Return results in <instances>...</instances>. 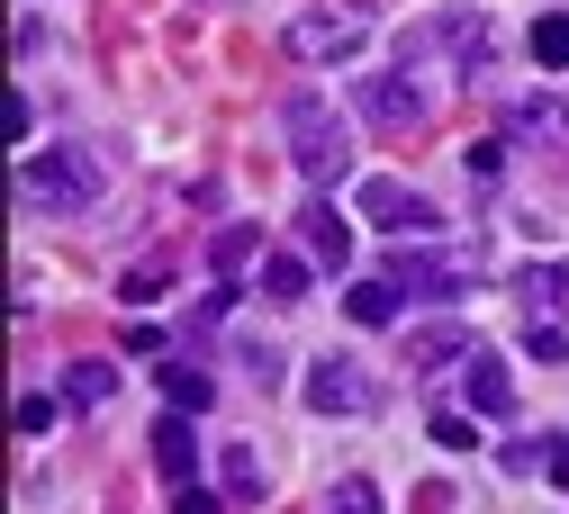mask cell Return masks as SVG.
<instances>
[{"label":"cell","instance_id":"cell-1","mask_svg":"<svg viewBox=\"0 0 569 514\" xmlns=\"http://www.w3.org/2000/svg\"><path fill=\"white\" fill-rule=\"evenodd\" d=\"M280 144H290V163H299L308 181H335V172L352 163V127H343V109L317 100V91H290V100H280Z\"/></svg>","mask_w":569,"mask_h":514},{"label":"cell","instance_id":"cell-2","mask_svg":"<svg viewBox=\"0 0 569 514\" xmlns=\"http://www.w3.org/2000/svg\"><path fill=\"white\" fill-rule=\"evenodd\" d=\"M19 190H28L37 208H63V216H73V208L100 199V163L82 154V144H37V154L19 163Z\"/></svg>","mask_w":569,"mask_h":514},{"label":"cell","instance_id":"cell-3","mask_svg":"<svg viewBox=\"0 0 569 514\" xmlns=\"http://www.w3.org/2000/svg\"><path fill=\"white\" fill-rule=\"evenodd\" d=\"M362 37H371L362 10H299L290 28H280V54H290V63H352Z\"/></svg>","mask_w":569,"mask_h":514},{"label":"cell","instance_id":"cell-4","mask_svg":"<svg viewBox=\"0 0 569 514\" xmlns=\"http://www.w3.org/2000/svg\"><path fill=\"white\" fill-rule=\"evenodd\" d=\"M308 406H317V415H371V406H380V389L352 371L343 352H326L317 371H308Z\"/></svg>","mask_w":569,"mask_h":514},{"label":"cell","instance_id":"cell-5","mask_svg":"<svg viewBox=\"0 0 569 514\" xmlns=\"http://www.w3.org/2000/svg\"><path fill=\"white\" fill-rule=\"evenodd\" d=\"M389 280H398V289H416V299H443V289L479 280V253H470V244H461V253H425V244H407Z\"/></svg>","mask_w":569,"mask_h":514},{"label":"cell","instance_id":"cell-6","mask_svg":"<svg viewBox=\"0 0 569 514\" xmlns=\"http://www.w3.org/2000/svg\"><path fill=\"white\" fill-rule=\"evenodd\" d=\"M352 216H371V226H435V199L389 181V172H371L362 190H352Z\"/></svg>","mask_w":569,"mask_h":514},{"label":"cell","instance_id":"cell-7","mask_svg":"<svg viewBox=\"0 0 569 514\" xmlns=\"http://www.w3.org/2000/svg\"><path fill=\"white\" fill-rule=\"evenodd\" d=\"M507 135H525V144H569V100L516 91V100H507Z\"/></svg>","mask_w":569,"mask_h":514},{"label":"cell","instance_id":"cell-8","mask_svg":"<svg viewBox=\"0 0 569 514\" xmlns=\"http://www.w3.org/2000/svg\"><path fill=\"white\" fill-rule=\"evenodd\" d=\"M461 397H470L479 415L507 424V415H516V380H507V361H497V352H470V361H461Z\"/></svg>","mask_w":569,"mask_h":514},{"label":"cell","instance_id":"cell-9","mask_svg":"<svg viewBox=\"0 0 569 514\" xmlns=\"http://www.w3.org/2000/svg\"><path fill=\"white\" fill-rule=\"evenodd\" d=\"M362 118H371V127H416L425 100L407 91V72H371V82H362Z\"/></svg>","mask_w":569,"mask_h":514},{"label":"cell","instance_id":"cell-10","mask_svg":"<svg viewBox=\"0 0 569 514\" xmlns=\"http://www.w3.org/2000/svg\"><path fill=\"white\" fill-rule=\"evenodd\" d=\"M516 299H525V316H533V325H560V308H569V271H560V262L516 271Z\"/></svg>","mask_w":569,"mask_h":514},{"label":"cell","instance_id":"cell-11","mask_svg":"<svg viewBox=\"0 0 569 514\" xmlns=\"http://www.w3.org/2000/svg\"><path fill=\"white\" fill-rule=\"evenodd\" d=\"M479 343H470V325H425V334H407V371H452V361H470Z\"/></svg>","mask_w":569,"mask_h":514},{"label":"cell","instance_id":"cell-12","mask_svg":"<svg viewBox=\"0 0 569 514\" xmlns=\"http://www.w3.org/2000/svg\"><path fill=\"white\" fill-rule=\"evenodd\" d=\"M299 235H308V262H326V271H343V253H352V235H343V208H326V199H308V216H299Z\"/></svg>","mask_w":569,"mask_h":514},{"label":"cell","instance_id":"cell-13","mask_svg":"<svg viewBox=\"0 0 569 514\" xmlns=\"http://www.w3.org/2000/svg\"><path fill=\"white\" fill-rule=\"evenodd\" d=\"M154 470H163L172 487H190V470H199V433H190V415H163V424H154Z\"/></svg>","mask_w":569,"mask_h":514},{"label":"cell","instance_id":"cell-14","mask_svg":"<svg viewBox=\"0 0 569 514\" xmlns=\"http://www.w3.org/2000/svg\"><path fill=\"white\" fill-rule=\"evenodd\" d=\"M218 478H227V496H236V505H262V496H271V470H262V452H253V443H227V452H218Z\"/></svg>","mask_w":569,"mask_h":514},{"label":"cell","instance_id":"cell-15","mask_svg":"<svg viewBox=\"0 0 569 514\" xmlns=\"http://www.w3.org/2000/svg\"><path fill=\"white\" fill-rule=\"evenodd\" d=\"M398 308H407L398 280H352V289H343V316H352V325H398Z\"/></svg>","mask_w":569,"mask_h":514},{"label":"cell","instance_id":"cell-16","mask_svg":"<svg viewBox=\"0 0 569 514\" xmlns=\"http://www.w3.org/2000/svg\"><path fill=\"white\" fill-rule=\"evenodd\" d=\"M163 397H172V415H208V406H218V380H208L199 361H172V371H163Z\"/></svg>","mask_w":569,"mask_h":514},{"label":"cell","instance_id":"cell-17","mask_svg":"<svg viewBox=\"0 0 569 514\" xmlns=\"http://www.w3.org/2000/svg\"><path fill=\"white\" fill-rule=\"evenodd\" d=\"M109 397H118L109 361H73V371H63V406H109Z\"/></svg>","mask_w":569,"mask_h":514},{"label":"cell","instance_id":"cell-18","mask_svg":"<svg viewBox=\"0 0 569 514\" xmlns=\"http://www.w3.org/2000/svg\"><path fill=\"white\" fill-rule=\"evenodd\" d=\"M533 63H542V72H569V10L533 19Z\"/></svg>","mask_w":569,"mask_h":514},{"label":"cell","instance_id":"cell-19","mask_svg":"<svg viewBox=\"0 0 569 514\" xmlns=\"http://www.w3.org/2000/svg\"><path fill=\"white\" fill-rule=\"evenodd\" d=\"M308 289V262L299 253H262V299H299Z\"/></svg>","mask_w":569,"mask_h":514},{"label":"cell","instance_id":"cell-20","mask_svg":"<svg viewBox=\"0 0 569 514\" xmlns=\"http://www.w3.org/2000/svg\"><path fill=\"white\" fill-rule=\"evenodd\" d=\"M461 163H470V181H479V190H497V181H507V135H479Z\"/></svg>","mask_w":569,"mask_h":514},{"label":"cell","instance_id":"cell-21","mask_svg":"<svg viewBox=\"0 0 569 514\" xmlns=\"http://www.w3.org/2000/svg\"><path fill=\"white\" fill-rule=\"evenodd\" d=\"M236 361H244V371H253L262 389L280 380V343H262V334H244V343H236Z\"/></svg>","mask_w":569,"mask_h":514},{"label":"cell","instance_id":"cell-22","mask_svg":"<svg viewBox=\"0 0 569 514\" xmlns=\"http://www.w3.org/2000/svg\"><path fill=\"white\" fill-rule=\"evenodd\" d=\"M326 514H380V487H371V478H343V487L326 496Z\"/></svg>","mask_w":569,"mask_h":514},{"label":"cell","instance_id":"cell-23","mask_svg":"<svg viewBox=\"0 0 569 514\" xmlns=\"http://www.w3.org/2000/svg\"><path fill=\"white\" fill-rule=\"evenodd\" d=\"M525 352H533V361H569V325H533Z\"/></svg>","mask_w":569,"mask_h":514},{"label":"cell","instance_id":"cell-24","mask_svg":"<svg viewBox=\"0 0 569 514\" xmlns=\"http://www.w3.org/2000/svg\"><path fill=\"white\" fill-rule=\"evenodd\" d=\"M435 443H443V452H470L479 424H470V415H435Z\"/></svg>","mask_w":569,"mask_h":514},{"label":"cell","instance_id":"cell-25","mask_svg":"<svg viewBox=\"0 0 569 514\" xmlns=\"http://www.w3.org/2000/svg\"><path fill=\"white\" fill-rule=\"evenodd\" d=\"M46 424H54V397L28 389V397H19V433H46Z\"/></svg>","mask_w":569,"mask_h":514},{"label":"cell","instance_id":"cell-26","mask_svg":"<svg viewBox=\"0 0 569 514\" xmlns=\"http://www.w3.org/2000/svg\"><path fill=\"white\" fill-rule=\"evenodd\" d=\"M542 478H551V487L569 496V433H551V461H542Z\"/></svg>","mask_w":569,"mask_h":514},{"label":"cell","instance_id":"cell-27","mask_svg":"<svg viewBox=\"0 0 569 514\" xmlns=\"http://www.w3.org/2000/svg\"><path fill=\"white\" fill-rule=\"evenodd\" d=\"M172 514H227V505L208 496V487H181V496H172Z\"/></svg>","mask_w":569,"mask_h":514}]
</instances>
